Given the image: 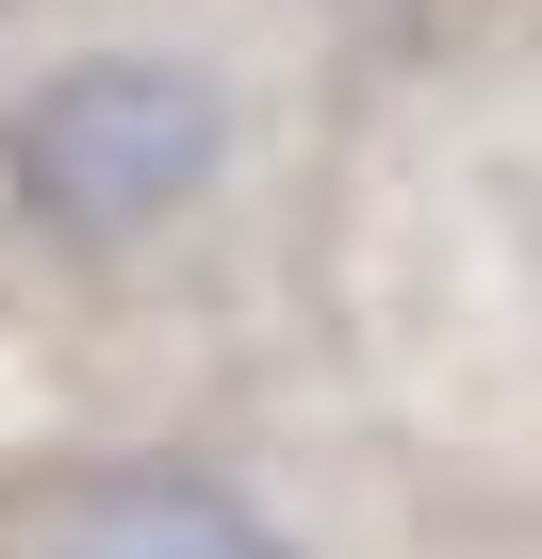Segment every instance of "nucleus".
<instances>
[{"label": "nucleus", "mask_w": 542, "mask_h": 559, "mask_svg": "<svg viewBox=\"0 0 542 559\" xmlns=\"http://www.w3.org/2000/svg\"><path fill=\"white\" fill-rule=\"evenodd\" d=\"M214 165H230V99L165 50H99V67L34 83L0 132V181L50 247H148L214 198Z\"/></svg>", "instance_id": "obj_1"}, {"label": "nucleus", "mask_w": 542, "mask_h": 559, "mask_svg": "<svg viewBox=\"0 0 542 559\" xmlns=\"http://www.w3.org/2000/svg\"><path fill=\"white\" fill-rule=\"evenodd\" d=\"M34 559H297V543L263 526L246 493L181 477V461H132V477H83V493L34 526Z\"/></svg>", "instance_id": "obj_2"}]
</instances>
